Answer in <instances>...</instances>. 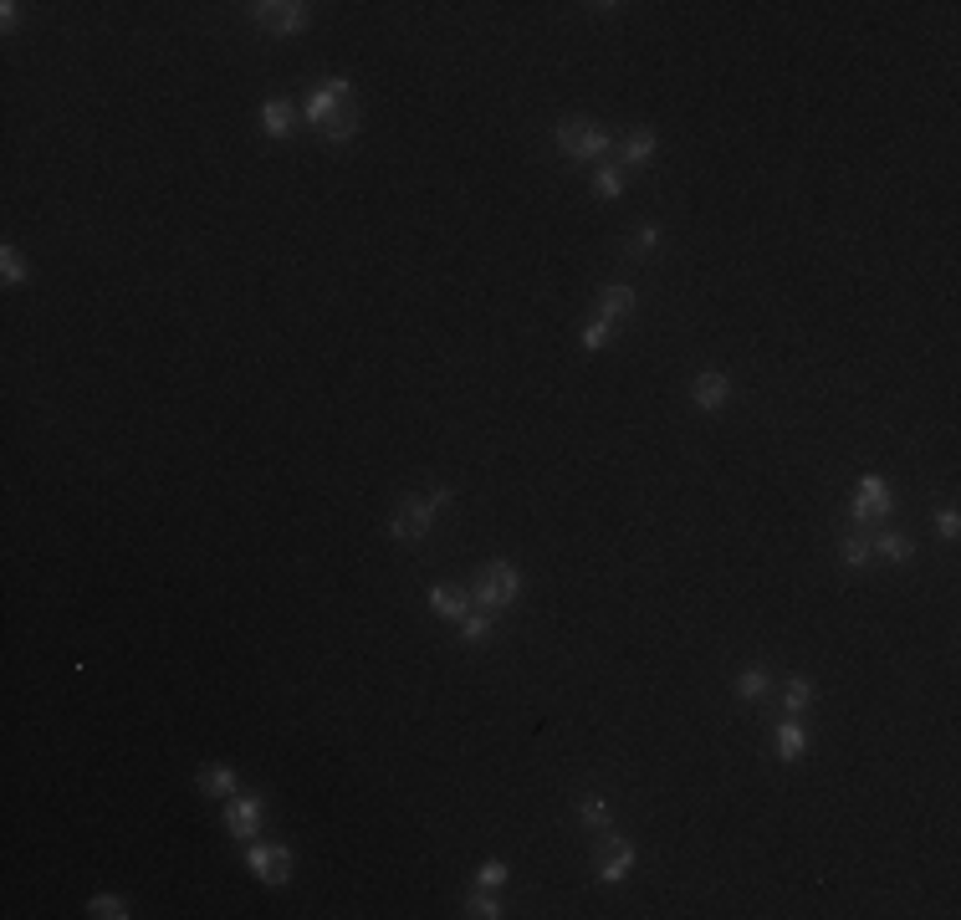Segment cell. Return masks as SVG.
Returning <instances> with one entry per match:
<instances>
[{"mask_svg": "<svg viewBox=\"0 0 961 920\" xmlns=\"http://www.w3.org/2000/svg\"><path fill=\"white\" fill-rule=\"evenodd\" d=\"M557 148L589 164V159H604V154H609V133L589 118H568V123H557Z\"/></svg>", "mask_w": 961, "mask_h": 920, "instance_id": "obj_2", "label": "cell"}, {"mask_svg": "<svg viewBox=\"0 0 961 920\" xmlns=\"http://www.w3.org/2000/svg\"><path fill=\"white\" fill-rule=\"evenodd\" d=\"M808 700H813V680H803V675H793V680H788V691H782V706H788V716L808 711Z\"/></svg>", "mask_w": 961, "mask_h": 920, "instance_id": "obj_19", "label": "cell"}, {"mask_svg": "<svg viewBox=\"0 0 961 920\" xmlns=\"http://www.w3.org/2000/svg\"><path fill=\"white\" fill-rule=\"evenodd\" d=\"M245 869L261 879V884H286V879H292V854H286V849H271V844H251V849H245Z\"/></svg>", "mask_w": 961, "mask_h": 920, "instance_id": "obj_6", "label": "cell"}, {"mask_svg": "<svg viewBox=\"0 0 961 920\" xmlns=\"http://www.w3.org/2000/svg\"><path fill=\"white\" fill-rule=\"evenodd\" d=\"M0 271H5V282H11V286L31 282V271H26V261H20L16 245H0Z\"/></svg>", "mask_w": 961, "mask_h": 920, "instance_id": "obj_21", "label": "cell"}, {"mask_svg": "<svg viewBox=\"0 0 961 920\" xmlns=\"http://www.w3.org/2000/svg\"><path fill=\"white\" fill-rule=\"evenodd\" d=\"M200 788H204L210 797H236V767H225V762L204 767V772H200Z\"/></svg>", "mask_w": 961, "mask_h": 920, "instance_id": "obj_14", "label": "cell"}, {"mask_svg": "<svg viewBox=\"0 0 961 920\" xmlns=\"http://www.w3.org/2000/svg\"><path fill=\"white\" fill-rule=\"evenodd\" d=\"M348 92H353V87H348V77H323L317 87H312V98H307V118L323 128V123L332 118V113H338L343 102H353Z\"/></svg>", "mask_w": 961, "mask_h": 920, "instance_id": "obj_7", "label": "cell"}, {"mask_svg": "<svg viewBox=\"0 0 961 920\" xmlns=\"http://www.w3.org/2000/svg\"><path fill=\"white\" fill-rule=\"evenodd\" d=\"M578 813H583V823L604 828V823H609V803H604V797H583V803H578Z\"/></svg>", "mask_w": 961, "mask_h": 920, "instance_id": "obj_27", "label": "cell"}, {"mask_svg": "<svg viewBox=\"0 0 961 920\" xmlns=\"http://www.w3.org/2000/svg\"><path fill=\"white\" fill-rule=\"evenodd\" d=\"M460 639H466V644L491 639V619H486V613H466V619H460Z\"/></svg>", "mask_w": 961, "mask_h": 920, "instance_id": "obj_25", "label": "cell"}, {"mask_svg": "<svg viewBox=\"0 0 961 920\" xmlns=\"http://www.w3.org/2000/svg\"><path fill=\"white\" fill-rule=\"evenodd\" d=\"M598 312H604V317H629L634 312V286H624V282H613V286H604V292H598Z\"/></svg>", "mask_w": 961, "mask_h": 920, "instance_id": "obj_11", "label": "cell"}, {"mask_svg": "<svg viewBox=\"0 0 961 920\" xmlns=\"http://www.w3.org/2000/svg\"><path fill=\"white\" fill-rule=\"evenodd\" d=\"M691 399H695L701 409H721L726 399H732V379H726V373H716V368H706V373L695 379Z\"/></svg>", "mask_w": 961, "mask_h": 920, "instance_id": "obj_9", "label": "cell"}, {"mask_svg": "<svg viewBox=\"0 0 961 920\" xmlns=\"http://www.w3.org/2000/svg\"><path fill=\"white\" fill-rule=\"evenodd\" d=\"M609 338H613V323H609V317H598V323L583 327V348H589V353H598V348L609 343Z\"/></svg>", "mask_w": 961, "mask_h": 920, "instance_id": "obj_26", "label": "cell"}, {"mask_svg": "<svg viewBox=\"0 0 961 920\" xmlns=\"http://www.w3.org/2000/svg\"><path fill=\"white\" fill-rule=\"evenodd\" d=\"M654 245H660V230H654V225H645V230H634L629 251H634V256H645V251H654Z\"/></svg>", "mask_w": 961, "mask_h": 920, "instance_id": "obj_30", "label": "cell"}, {"mask_svg": "<svg viewBox=\"0 0 961 920\" xmlns=\"http://www.w3.org/2000/svg\"><path fill=\"white\" fill-rule=\"evenodd\" d=\"M629 864H634V844L629 838H609L604 854H598V879H604V884H619V879L629 875Z\"/></svg>", "mask_w": 961, "mask_h": 920, "instance_id": "obj_8", "label": "cell"}, {"mask_svg": "<svg viewBox=\"0 0 961 920\" xmlns=\"http://www.w3.org/2000/svg\"><path fill=\"white\" fill-rule=\"evenodd\" d=\"M517 593H522V572L511 568L507 557H496V563H486V568L476 572L481 609H507V604H517Z\"/></svg>", "mask_w": 961, "mask_h": 920, "instance_id": "obj_1", "label": "cell"}, {"mask_svg": "<svg viewBox=\"0 0 961 920\" xmlns=\"http://www.w3.org/2000/svg\"><path fill=\"white\" fill-rule=\"evenodd\" d=\"M261 123H266L271 139H286V133H292V102H282V98L261 102Z\"/></svg>", "mask_w": 961, "mask_h": 920, "instance_id": "obj_15", "label": "cell"}, {"mask_svg": "<svg viewBox=\"0 0 961 920\" xmlns=\"http://www.w3.org/2000/svg\"><path fill=\"white\" fill-rule=\"evenodd\" d=\"M869 537H844V548H838V557H844V563H849V568H864V563H869Z\"/></svg>", "mask_w": 961, "mask_h": 920, "instance_id": "obj_24", "label": "cell"}, {"mask_svg": "<svg viewBox=\"0 0 961 920\" xmlns=\"http://www.w3.org/2000/svg\"><path fill=\"white\" fill-rule=\"evenodd\" d=\"M16 11H20L16 0H5V5H0V26H5V31H11V26H16Z\"/></svg>", "mask_w": 961, "mask_h": 920, "instance_id": "obj_32", "label": "cell"}, {"mask_svg": "<svg viewBox=\"0 0 961 920\" xmlns=\"http://www.w3.org/2000/svg\"><path fill=\"white\" fill-rule=\"evenodd\" d=\"M225 823H230V834L236 838H256V828H261V803H256V797H236L230 813H225Z\"/></svg>", "mask_w": 961, "mask_h": 920, "instance_id": "obj_10", "label": "cell"}, {"mask_svg": "<svg viewBox=\"0 0 961 920\" xmlns=\"http://www.w3.org/2000/svg\"><path fill=\"white\" fill-rule=\"evenodd\" d=\"M476 884H507V864H501V859H486V864H481V869H476Z\"/></svg>", "mask_w": 961, "mask_h": 920, "instance_id": "obj_28", "label": "cell"}, {"mask_svg": "<svg viewBox=\"0 0 961 920\" xmlns=\"http://www.w3.org/2000/svg\"><path fill=\"white\" fill-rule=\"evenodd\" d=\"M936 527H941V537H957V532H961V516H957V511H941Z\"/></svg>", "mask_w": 961, "mask_h": 920, "instance_id": "obj_31", "label": "cell"}, {"mask_svg": "<svg viewBox=\"0 0 961 920\" xmlns=\"http://www.w3.org/2000/svg\"><path fill=\"white\" fill-rule=\"evenodd\" d=\"M890 507H895V496H890V481H885V476H864L854 491V501H849L854 522H879V516H890Z\"/></svg>", "mask_w": 961, "mask_h": 920, "instance_id": "obj_5", "label": "cell"}, {"mask_svg": "<svg viewBox=\"0 0 961 920\" xmlns=\"http://www.w3.org/2000/svg\"><path fill=\"white\" fill-rule=\"evenodd\" d=\"M323 133H327L332 143L353 139V133H358V108H353V102H343V108H338V113H332V118L323 123Z\"/></svg>", "mask_w": 961, "mask_h": 920, "instance_id": "obj_17", "label": "cell"}, {"mask_svg": "<svg viewBox=\"0 0 961 920\" xmlns=\"http://www.w3.org/2000/svg\"><path fill=\"white\" fill-rule=\"evenodd\" d=\"M251 16L261 31H276V36H297L307 26V5L302 0H256L251 5Z\"/></svg>", "mask_w": 961, "mask_h": 920, "instance_id": "obj_4", "label": "cell"}, {"mask_svg": "<svg viewBox=\"0 0 961 920\" xmlns=\"http://www.w3.org/2000/svg\"><path fill=\"white\" fill-rule=\"evenodd\" d=\"M773 741H777V756H782V762H797V756L808 752V732H803L797 721H782Z\"/></svg>", "mask_w": 961, "mask_h": 920, "instance_id": "obj_13", "label": "cell"}, {"mask_svg": "<svg viewBox=\"0 0 961 920\" xmlns=\"http://www.w3.org/2000/svg\"><path fill=\"white\" fill-rule=\"evenodd\" d=\"M654 159V133L650 128H634L624 139V164H650Z\"/></svg>", "mask_w": 961, "mask_h": 920, "instance_id": "obj_18", "label": "cell"}, {"mask_svg": "<svg viewBox=\"0 0 961 920\" xmlns=\"http://www.w3.org/2000/svg\"><path fill=\"white\" fill-rule=\"evenodd\" d=\"M466 916H481V920H496V916H501V905H496V900H491V895H470V905H466Z\"/></svg>", "mask_w": 961, "mask_h": 920, "instance_id": "obj_29", "label": "cell"}, {"mask_svg": "<svg viewBox=\"0 0 961 920\" xmlns=\"http://www.w3.org/2000/svg\"><path fill=\"white\" fill-rule=\"evenodd\" d=\"M875 542V552H885L890 563H910V552H916V542L905 537V532H879V537H869Z\"/></svg>", "mask_w": 961, "mask_h": 920, "instance_id": "obj_16", "label": "cell"}, {"mask_svg": "<svg viewBox=\"0 0 961 920\" xmlns=\"http://www.w3.org/2000/svg\"><path fill=\"white\" fill-rule=\"evenodd\" d=\"M429 522H435V496H399L388 532H394V542H420Z\"/></svg>", "mask_w": 961, "mask_h": 920, "instance_id": "obj_3", "label": "cell"}, {"mask_svg": "<svg viewBox=\"0 0 961 920\" xmlns=\"http://www.w3.org/2000/svg\"><path fill=\"white\" fill-rule=\"evenodd\" d=\"M429 609L440 613V619H455V624H460V619H466V593L435 583V588H429Z\"/></svg>", "mask_w": 961, "mask_h": 920, "instance_id": "obj_12", "label": "cell"}, {"mask_svg": "<svg viewBox=\"0 0 961 920\" xmlns=\"http://www.w3.org/2000/svg\"><path fill=\"white\" fill-rule=\"evenodd\" d=\"M593 195H598V200H619V195H624V174H619V169H598V174H593Z\"/></svg>", "mask_w": 961, "mask_h": 920, "instance_id": "obj_22", "label": "cell"}, {"mask_svg": "<svg viewBox=\"0 0 961 920\" xmlns=\"http://www.w3.org/2000/svg\"><path fill=\"white\" fill-rule=\"evenodd\" d=\"M87 916H98V920H128V905H123L118 895H92V900H87Z\"/></svg>", "mask_w": 961, "mask_h": 920, "instance_id": "obj_20", "label": "cell"}, {"mask_svg": "<svg viewBox=\"0 0 961 920\" xmlns=\"http://www.w3.org/2000/svg\"><path fill=\"white\" fill-rule=\"evenodd\" d=\"M736 695H741V700L767 695V670H741V675H736Z\"/></svg>", "mask_w": 961, "mask_h": 920, "instance_id": "obj_23", "label": "cell"}]
</instances>
